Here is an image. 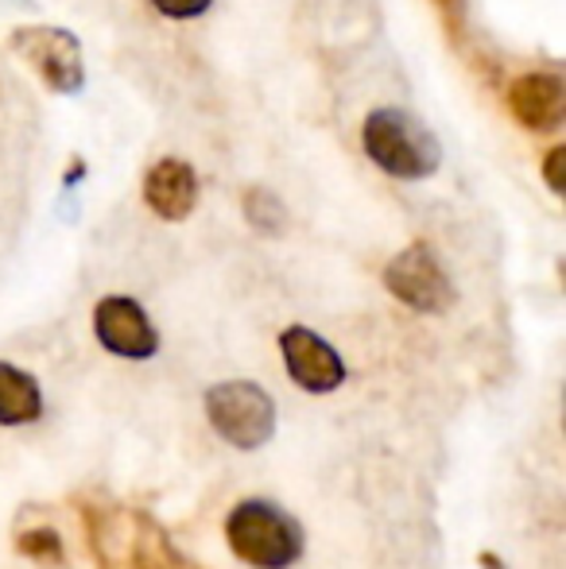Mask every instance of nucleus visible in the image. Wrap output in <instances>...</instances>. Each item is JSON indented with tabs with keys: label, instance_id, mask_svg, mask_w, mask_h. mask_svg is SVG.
Segmentation results:
<instances>
[{
	"label": "nucleus",
	"instance_id": "obj_10",
	"mask_svg": "<svg viewBox=\"0 0 566 569\" xmlns=\"http://www.w3.org/2000/svg\"><path fill=\"white\" fill-rule=\"evenodd\" d=\"M43 419V391L23 368L0 360V427H31Z\"/></svg>",
	"mask_w": 566,
	"mask_h": 569
},
{
	"label": "nucleus",
	"instance_id": "obj_12",
	"mask_svg": "<svg viewBox=\"0 0 566 569\" xmlns=\"http://www.w3.org/2000/svg\"><path fill=\"white\" fill-rule=\"evenodd\" d=\"M16 547H20V555L31 558V562H43V566L62 562V539L54 527H31V531H23L20 539H16Z\"/></svg>",
	"mask_w": 566,
	"mask_h": 569
},
{
	"label": "nucleus",
	"instance_id": "obj_1",
	"mask_svg": "<svg viewBox=\"0 0 566 569\" xmlns=\"http://www.w3.org/2000/svg\"><path fill=\"white\" fill-rule=\"evenodd\" d=\"M365 156L393 179H430L443 167V148L435 132L408 109H373L361 128Z\"/></svg>",
	"mask_w": 566,
	"mask_h": 569
},
{
	"label": "nucleus",
	"instance_id": "obj_8",
	"mask_svg": "<svg viewBox=\"0 0 566 569\" xmlns=\"http://www.w3.org/2000/svg\"><path fill=\"white\" fill-rule=\"evenodd\" d=\"M508 113L528 132H555L566 120V86L559 74L532 70L508 86Z\"/></svg>",
	"mask_w": 566,
	"mask_h": 569
},
{
	"label": "nucleus",
	"instance_id": "obj_9",
	"mask_svg": "<svg viewBox=\"0 0 566 569\" xmlns=\"http://www.w3.org/2000/svg\"><path fill=\"white\" fill-rule=\"evenodd\" d=\"M143 202L156 218L163 221H187L198 206V174L187 159H159L143 174Z\"/></svg>",
	"mask_w": 566,
	"mask_h": 569
},
{
	"label": "nucleus",
	"instance_id": "obj_7",
	"mask_svg": "<svg viewBox=\"0 0 566 569\" xmlns=\"http://www.w3.org/2000/svg\"><path fill=\"white\" fill-rule=\"evenodd\" d=\"M93 333H98L101 349L125 360H151L159 352L156 326L129 295H109L93 307Z\"/></svg>",
	"mask_w": 566,
	"mask_h": 569
},
{
	"label": "nucleus",
	"instance_id": "obj_14",
	"mask_svg": "<svg viewBox=\"0 0 566 569\" xmlns=\"http://www.w3.org/2000/svg\"><path fill=\"white\" fill-rule=\"evenodd\" d=\"M210 4L214 0H151V8L163 12L167 20H195V16H202Z\"/></svg>",
	"mask_w": 566,
	"mask_h": 569
},
{
	"label": "nucleus",
	"instance_id": "obj_3",
	"mask_svg": "<svg viewBox=\"0 0 566 569\" xmlns=\"http://www.w3.org/2000/svg\"><path fill=\"white\" fill-rule=\"evenodd\" d=\"M206 419L214 435L241 453H252L276 435V403L260 383L226 380L206 391Z\"/></svg>",
	"mask_w": 566,
	"mask_h": 569
},
{
	"label": "nucleus",
	"instance_id": "obj_6",
	"mask_svg": "<svg viewBox=\"0 0 566 569\" xmlns=\"http://www.w3.org/2000/svg\"><path fill=\"white\" fill-rule=\"evenodd\" d=\"M280 352L284 368L302 391L310 396H330L346 383V360L326 338H318L307 326H287L280 333Z\"/></svg>",
	"mask_w": 566,
	"mask_h": 569
},
{
	"label": "nucleus",
	"instance_id": "obj_2",
	"mask_svg": "<svg viewBox=\"0 0 566 569\" xmlns=\"http://www.w3.org/2000/svg\"><path fill=\"white\" fill-rule=\"evenodd\" d=\"M226 542L245 566L287 569L302 558V527L268 500H241L226 516Z\"/></svg>",
	"mask_w": 566,
	"mask_h": 569
},
{
	"label": "nucleus",
	"instance_id": "obj_16",
	"mask_svg": "<svg viewBox=\"0 0 566 569\" xmlns=\"http://www.w3.org/2000/svg\"><path fill=\"white\" fill-rule=\"evenodd\" d=\"M481 569H505V562L497 555H481Z\"/></svg>",
	"mask_w": 566,
	"mask_h": 569
},
{
	"label": "nucleus",
	"instance_id": "obj_4",
	"mask_svg": "<svg viewBox=\"0 0 566 569\" xmlns=\"http://www.w3.org/2000/svg\"><path fill=\"white\" fill-rule=\"evenodd\" d=\"M385 287L393 291V299H400L416 315H446L458 302V291L427 240H416L388 260Z\"/></svg>",
	"mask_w": 566,
	"mask_h": 569
},
{
	"label": "nucleus",
	"instance_id": "obj_5",
	"mask_svg": "<svg viewBox=\"0 0 566 569\" xmlns=\"http://www.w3.org/2000/svg\"><path fill=\"white\" fill-rule=\"evenodd\" d=\"M12 51L43 78L47 90L54 93H82L86 86V62L82 43L75 31L67 28H47V23H31V28L12 31Z\"/></svg>",
	"mask_w": 566,
	"mask_h": 569
},
{
	"label": "nucleus",
	"instance_id": "obj_11",
	"mask_svg": "<svg viewBox=\"0 0 566 569\" xmlns=\"http://www.w3.org/2000/svg\"><path fill=\"white\" fill-rule=\"evenodd\" d=\"M245 218H249V226L257 232H265V237H280V232L287 229L284 202L265 187L245 190Z\"/></svg>",
	"mask_w": 566,
	"mask_h": 569
},
{
	"label": "nucleus",
	"instance_id": "obj_13",
	"mask_svg": "<svg viewBox=\"0 0 566 569\" xmlns=\"http://www.w3.org/2000/svg\"><path fill=\"white\" fill-rule=\"evenodd\" d=\"M435 12L443 20L450 43H461L466 39V0H435Z\"/></svg>",
	"mask_w": 566,
	"mask_h": 569
},
{
	"label": "nucleus",
	"instance_id": "obj_15",
	"mask_svg": "<svg viewBox=\"0 0 566 569\" xmlns=\"http://www.w3.org/2000/svg\"><path fill=\"white\" fill-rule=\"evenodd\" d=\"M563 167H566V148L559 143V148H552V151H547V159H544V179H547V187H552V194H563V190H566Z\"/></svg>",
	"mask_w": 566,
	"mask_h": 569
}]
</instances>
